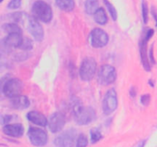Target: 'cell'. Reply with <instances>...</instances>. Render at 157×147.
I'll return each instance as SVG.
<instances>
[{
	"label": "cell",
	"instance_id": "6da1fadb",
	"mask_svg": "<svg viewBox=\"0 0 157 147\" xmlns=\"http://www.w3.org/2000/svg\"><path fill=\"white\" fill-rule=\"evenodd\" d=\"M72 112L78 125L84 126L91 123L96 119V112L92 107H84L78 98L72 101Z\"/></svg>",
	"mask_w": 157,
	"mask_h": 147
},
{
	"label": "cell",
	"instance_id": "7a4b0ae2",
	"mask_svg": "<svg viewBox=\"0 0 157 147\" xmlns=\"http://www.w3.org/2000/svg\"><path fill=\"white\" fill-rule=\"evenodd\" d=\"M32 16L38 21L49 23L53 18L52 7L48 3L43 0H37L33 3L32 7Z\"/></svg>",
	"mask_w": 157,
	"mask_h": 147
},
{
	"label": "cell",
	"instance_id": "3957f363",
	"mask_svg": "<svg viewBox=\"0 0 157 147\" xmlns=\"http://www.w3.org/2000/svg\"><path fill=\"white\" fill-rule=\"evenodd\" d=\"M22 34L11 33L0 41V51L3 54L12 53L14 48H18L22 41Z\"/></svg>",
	"mask_w": 157,
	"mask_h": 147
},
{
	"label": "cell",
	"instance_id": "277c9868",
	"mask_svg": "<svg viewBox=\"0 0 157 147\" xmlns=\"http://www.w3.org/2000/svg\"><path fill=\"white\" fill-rule=\"evenodd\" d=\"M25 22H26V28L28 29V32L32 35L34 39L38 42L42 41L44 37V28L39 21L33 16L26 14L24 21H23V23Z\"/></svg>",
	"mask_w": 157,
	"mask_h": 147
},
{
	"label": "cell",
	"instance_id": "5b68a950",
	"mask_svg": "<svg viewBox=\"0 0 157 147\" xmlns=\"http://www.w3.org/2000/svg\"><path fill=\"white\" fill-rule=\"evenodd\" d=\"M97 70V62L94 58H86L83 60L79 70L80 77L84 81H90L94 77Z\"/></svg>",
	"mask_w": 157,
	"mask_h": 147
},
{
	"label": "cell",
	"instance_id": "8992f818",
	"mask_svg": "<svg viewBox=\"0 0 157 147\" xmlns=\"http://www.w3.org/2000/svg\"><path fill=\"white\" fill-rule=\"evenodd\" d=\"M78 137V132L74 128L68 129L56 136L54 144L57 147H74Z\"/></svg>",
	"mask_w": 157,
	"mask_h": 147
},
{
	"label": "cell",
	"instance_id": "52a82bcc",
	"mask_svg": "<svg viewBox=\"0 0 157 147\" xmlns=\"http://www.w3.org/2000/svg\"><path fill=\"white\" fill-rule=\"evenodd\" d=\"M23 88V84L20 80L16 78H8L2 87L1 92L9 98L19 95Z\"/></svg>",
	"mask_w": 157,
	"mask_h": 147
},
{
	"label": "cell",
	"instance_id": "ba28073f",
	"mask_svg": "<svg viewBox=\"0 0 157 147\" xmlns=\"http://www.w3.org/2000/svg\"><path fill=\"white\" fill-rule=\"evenodd\" d=\"M28 136L31 143L35 146H44L48 141V133L44 130L38 127L31 126L28 131Z\"/></svg>",
	"mask_w": 157,
	"mask_h": 147
},
{
	"label": "cell",
	"instance_id": "9c48e42d",
	"mask_svg": "<svg viewBox=\"0 0 157 147\" xmlns=\"http://www.w3.org/2000/svg\"><path fill=\"white\" fill-rule=\"evenodd\" d=\"M118 100L117 94L114 89L111 88L108 90L104 95L102 103L103 112L105 115H110L117 108Z\"/></svg>",
	"mask_w": 157,
	"mask_h": 147
},
{
	"label": "cell",
	"instance_id": "30bf717a",
	"mask_svg": "<svg viewBox=\"0 0 157 147\" xmlns=\"http://www.w3.org/2000/svg\"><path fill=\"white\" fill-rule=\"evenodd\" d=\"M117 71L114 67L110 64L101 66L98 72V81L101 85H109L116 81Z\"/></svg>",
	"mask_w": 157,
	"mask_h": 147
},
{
	"label": "cell",
	"instance_id": "8fae6325",
	"mask_svg": "<svg viewBox=\"0 0 157 147\" xmlns=\"http://www.w3.org/2000/svg\"><path fill=\"white\" fill-rule=\"evenodd\" d=\"M89 39L92 47L95 48H101L105 47L108 44L109 37L105 31L99 28H96L91 31Z\"/></svg>",
	"mask_w": 157,
	"mask_h": 147
},
{
	"label": "cell",
	"instance_id": "7c38bea8",
	"mask_svg": "<svg viewBox=\"0 0 157 147\" xmlns=\"http://www.w3.org/2000/svg\"><path fill=\"white\" fill-rule=\"evenodd\" d=\"M48 125L52 133H58L65 125V116L61 112H55L48 120Z\"/></svg>",
	"mask_w": 157,
	"mask_h": 147
},
{
	"label": "cell",
	"instance_id": "4fadbf2b",
	"mask_svg": "<svg viewBox=\"0 0 157 147\" xmlns=\"http://www.w3.org/2000/svg\"><path fill=\"white\" fill-rule=\"evenodd\" d=\"M2 131L5 134L10 137L19 138L24 134L25 129L22 124L21 123L6 124L3 127Z\"/></svg>",
	"mask_w": 157,
	"mask_h": 147
},
{
	"label": "cell",
	"instance_id": "5bb4252c",
	"mask_svg": "<svg viewBox=\"0 0 157 147\" xmlns=\"http://www.w3.org/2000/svg\"><path fill=\"white\" fill-rule=\"evenodd\" d=\"M150 41L147 39L145 36H142L140 41V59L141 62H142L143 66H144V69L147 71H150L151 70V66H150V63L148 60V56H147V43Z\"/></svg>",
	"mask_w": 157,
	"mask_h": 147
},
{
	"label": "cell",
	"instance_id": "9a60e30c",
	"mask_svg": "<svg viewBox=\"0 0 157 147\" xmlns=\"http://www.w3.org/2000/svg\"><path fill=\"white\" fill-rule=\"evenodd\" d=\"M11 106L12 108L18 110H23L29 108L30 106V101L29 98L24 95H17L14 97L10 98Z\"/></svg>",
	"mask_w": 157,
	"mask_h": 147
},
{
	"label": "cell",
	"instance_id": "2e32d148",
	"mask_svg": "<svg viewBox=\"0 0 157 147\" xmlns=\"http://www.w3.org/2000/svg\"><path fill=\"white\" fill-rule=\"evenodd\" d=\"M27 119L32 123L40 126L44 127L48 125V119L43 113L37 111L32 110L27 113Z\"/></svg>",
	"mask_w": 157,
	"mask_h": 147
},
{
	"label": "cell",
	"instance_id": "e0dca14e",
	"mask_svg": "<svg viewBox=\"0 0 157 147\" xmlns=\"http://www.w3.org/2000/svg\"><path fill=\"white\" fill-rule=\"evenodd\" d=\"M57 6L64 12H71L75 9V0H55Z\"/></svg>",
	"mask_w": 157,
	"mask_h": 147
},
{
	"label": "cell",
	"instance_id": "ac0fdd59",
	"mask_svg": "<svg viewBox=\"0 0 157 147\" xmlns=\"http://www.w3.org/2000/svg\"><path fill=\"white\" fill-rule=\"evenodd\" d=\"M94 21L101 25H104L107 24L108 21L107 13L103 8H99L95 12V13L94 14Z\"/></svg>",
	"mask_w": 157,
	"mask_h": 147
},
{
	"label": "cell",
	"instance_id": "d6986e66",
	"mask_svg": "<svg viewBox=\"0 0 157 147\" xmlns=\"http://www.w3.org/2000/svg\"><path fill=\"white\" fill-rule=\"evenodd\" d=\"M2 28L8 34L11 33H18V34H22V30L20 28V26L18 25L16 23L13 22H7L5 23L4 24H2Z\"/></svg>",
	"mask_w": 157,
	"mask_h": 147
},
{
	"label": "cell",
	"instance_id": "ffe728a7",
	"mask_svg": "<svg viewBox=\"0 0 157 147\" xmlns=\"http://www.w3.org/2000/svg\"><path fill=\"white\" fill-rule=\"evenodd\" d=\"M99 8L98 0H86L85 3H84L85 12L89 15H94Z\"/></svg>",
	"mask_w": 157,
	"mask_h": 147
},
{
	"label": "cell",
	"instance_id": "44dd1931",
	"mask_svg": "<svg viewBox=\"0 0 157 147\" xmlns=\"http://www.w3.org/2000/svg\"><path fill=\"white\" fill-rule=\"evenodd\" d=\"M32 47H33V42H32V40L29 38H26V37H23L21 45L18 48L23 51H29L32 50Z\"/></svg>",
	"mask_w": 157,
	"mask_h": 147
},
{
	"label": "cell",
	"instance_id": "7402d4cb",
	"mask_svg": "<svg viewBox=\"0 0 157 147\" xmlns=\"http://www.w3.org/2000/svg\"><path fill=\"white\" fill-rule=\"evenodd\" d=\"M104 4L107 6V9L108 10L109 13H110V16H111L112 19L113 21H116L117 18V12L116 9H115L114 6L108 1V0H104Z\"/></svg>",
	"mask_w": 157,
	"mask_h": 147
},
{
	"label": "cell",
	"instance_id": "603a6c76",
	"mask_svg": "<svg viewBox=\"0 0 157 147\" xmlns=\"http://www.w3.org/2000/svg\"><path fill=\"white\" fill-rule=\"evenodd\" d=\"M76 147H87L88 144V139L84 134L81 133L77 137L76 139Z\"/></svg>",
	"mask_w": 157,
	"mask_h": 147
},
{
	"label": "cell",
	"instance_id": "cb8c5ba5",
	"mask_svg": "<svg viewBox=\"0 0 157 147\" xmlns=\"http://www.w3.org/2000/svg\"><path fill=\"white\" fill-rule=\"evenodd\" d=\"M142 15L143 20L144 24H147L149 20V8L146 0H143L142 2Z\"/></svg>",
	"mask_w": 157,
	"mask_h": 147
},
{
	"label": "cell",
	"instance_id": "d4e9b609",
	"mask_svg": "<svg viewBox=\"0 0 157 147\" xmlns=\"http://www.w3.org/2000/svg\"><path fill=\"white\" fill-rule=\"evenodd\" d=\"M102 138V134L98 130H92L90 131V140L93 143L98 142Z\"/></svg>",
	"mask_w": 157,
	"mask_h": 147
},
{
	"label": "cell",
	"instance_id": "484cf974",
	"mask_svg": "<svg viewBox=\"0 0 157 147\" xmlns=\"http://www.w3.org/2000/svg\"><path fill=\"white\" fill-rule=\"evenodd\" d=\"M21 5V0H10V2L8 4L7 8L9 9H18L20 8Z\"/></svg>",
	"mask_w": 157,
	"mask_h": 147
},
{
	"label": "cell",
	"instance_id": "4316f807",
	"mask_svg": "<svg viewBox=\"0 0 157 147\" xmlns=\"http://www.w3.org/2000/svg\"><path fill=\"white\" fill-rule=\"evenodd\" d=\"M12 119V116L9 114L0 113V125H6Z\"/></svg>",
	"mask_w": 157,
	"mask_h": 147
},
{
	"label": "cell",
	"instance_id": "83f0119b",
	"mask_svg": "<svg viewBox=\"0 0 157 147\" xmlns=\"http://www.w3.org/2000/svg\"><path fill=\"white\" fill-rule=\"evenodd\" d=\"M140 101L144 105H148L150 102V94H144L140 98Z\"/></svg>",
	"mask_w": 157,
	"mask_h": 147
},
{
	"label": "cell",
	"instance_id": "f1b7e54d",
	"mask_svg": "<svg viewBox=\"0 0 157 147\" xmlns=\"http://www.w3.org/2000/svg\"><path fill=\"white\" fill-rule=\"evenodd\" d=\"M153 46L154 44L152 45V47H150V62L152 64H155V58H154V55H153Z\"/></svg>",
	"mask_w": 157,
	"mask_h": 147
},
{
	"label": "cell",
	"instance_id": "f546056e",
	"mask_svg": "<svg viewBox=\"0 0 157 147\" xmlns=\"http://www.w3.org/2000/svg\"><path fill=\"white\" fill-rule=\"evenodd\" d=\"M130 94L132 97H135L136 95V90L135 89L134 87H132L131 89H130Z\"/></svg>",
	"mask_w": 157,
	"mask_h": 147
},
{
	"label": "cell",
	"instance_id": "4dcf8cb0",
	"mask_svg": "<svg viewBox=\"0 0 157 147\" xmlns=\"http://www.w3.org/2000/svg\"><path fill=\"white\" fill-rule=\"evenodd\" d=\"M151 14L153 15V18H154L155 20H156V9L155 7H153L151 9Z\"/></svg>",
	"mask_w": 157,
	"mask_h": 147
},
{
	"label": "cell",
	"instance_id": "1f68e13d",
	"mask_svg": "<svg viewBox=\"0 0 157 147\" xmlns=\"http://www.w3.org/2000/svg\"><path fill=\"white\" fill-rule=\"evenodd\" d=\"M145 144H146V140H142L141 142H139L137 147H144L145 146Z\"/></svg>",
	"mask_w": 157,
	"mask_h": 147
},
{
	"label": "cell",
	"instance_id": "d6a6232c",
	"mask_svg": "<svg viewBox=\"0 0 157 147\" xmlns=\"http://www.w3.org/2000/svg\"><path fill=\"white\" fill-rule=\"evenodd\" d=\"M2 2H3V0H0V3Z\"/></svg>",
	"mask_w": 157,
	"mask_h": 147
}]
</instances>
